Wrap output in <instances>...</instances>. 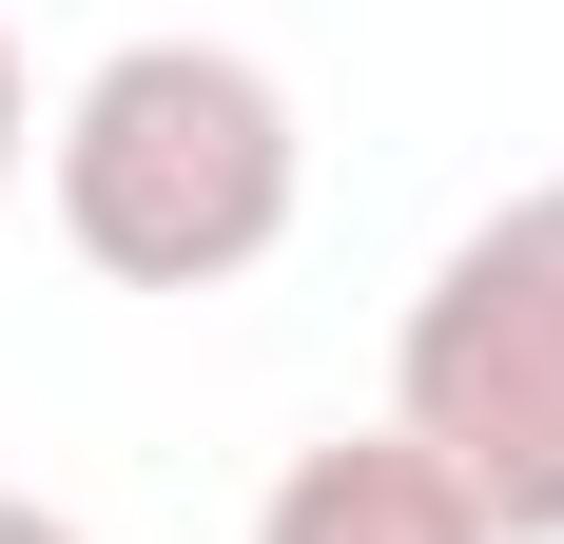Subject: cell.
I'll return each instance as SVG.
<instances>
[{"mask_svg":"<svg viewBox=\"0 0 564 544\" xmlns=\"http://www.w3.org/2000/svg\"><path fill=\"white\" fill-rule=\"evenodd\" d=\"M0 544H78V525H58V505H20V487H0Z\"/></svg>","mask_w":564,"mask_h":544,"instance_id":"cell-5","label":"cell"},{"mask_svg":"<svg viewBox=\"0 0 564 544\" xmlns=\"http://www.w3.org/2000/svg\"><path fill=\"white\" fill-rule=\"evenodd\" d=\"M390 428L487 505V544H564V175L429 253L390 330Z\"/></svg>","mask_w":564,"mask_h":544,"instance_id":"cell-2","label":"cell"},{"mask_svg":"<svg viewBox=\"0 0 564 544\" xmlns=\"http://www.w3.org/2000/svg\"><path fill=\"white\" fill-rule=\"evenodd\" d=\"M253 544H487V505H467L409 428H332V447H292V467H273Z\"/></svg>","mask_w":564,"mask_h":544,"instance_id":"cell-3","label":"cell"},{"mask_svg":"<svg viewBox=\"0 0 564 544\" xmlns=\"http://www.w3.org/2000/svg\"><path fill=\"white\" fill-rule=\"evenodd\" d=\"M20 137H40V117H20V40H0V195H20Z\"/></svg>","mask_w":564,"mask_h":544,"instance_id":"cell-4","label":"cell"},{"mask_svg":"<svg viewBox=\"0 0 564 544\" xmlns=\"http://www.w3.org/2000/svg\"><path fill=\"white\" fill-rule=\"evenodd\" d=\"M292 175H312L292 98H273V58H234V40H117L58 98V233L117 292H234V272H273Z\"/></svg>","mask_w":564,"mask_h":544,"instance_id":"cell-1","label":"cell"}]
</instances>
